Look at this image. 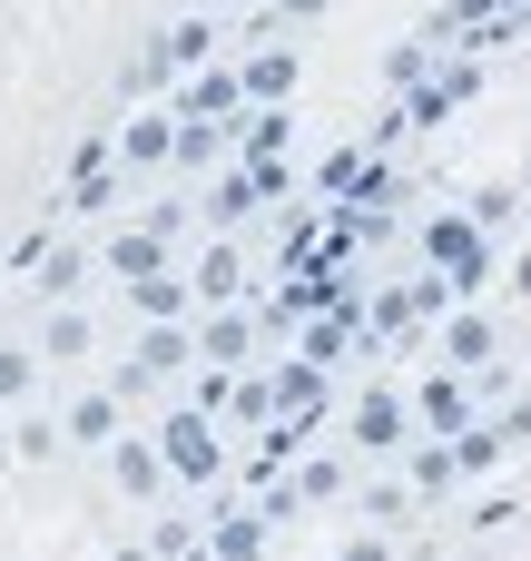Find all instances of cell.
Instances as JSON below:
<instances>
[{"instance_id":"obj_1","label":"cell","mask_w":531,"mask_h":561,"mask_svg":"<svg viewBox=\"0 0 531 561\" xmlns=\"http://www.w3.org/2000/svg\"><path fill=\"white\" fill-rule=\"evenodd\" d=\"M69 434H79V444H108V434H118V404H108V394H79V404H69Z\"/></svg>"},{"instance_id":"obj_2","label":"cell","mask_w":531,"mask_h":561,"mask_svg":"<svg viewBox=\"0 0 531 561\" xmlns=\"http://www.w3.org/2000/svg\"><path fill=\"white\" fill-rule=\"evenodd\" d=\"M168 463H177V473H207V463H217V454H207V424H197V414H187V424H168Z\"/></svg>"},{"instance_id":"obj_3","label":"cell","mask_w":531,"mask_h":561,"mask_svg":"<svg viewBox=\"0 0 531 561\" xmlns=\"http://www.w3.org/2000/svg\"><path fill=\"white\" fill-rule=\"evenodd\" d=\"M138 365H148V375H177V365H187V345H177V335H148V345H138Z\"/></svg>"},{"instance_id":"obj_4","label":"cell","mask_w":531,"mask_h":561,"mask_svg":"<svg viewBox=\"0 0 531 561\" xmlns=\"http://www.w3.org/2000/svg\"><path fill=\"white\" fill-rule=\"evenodd\" d=\"M20 385H30V355H0V404H10Z\"/></svg>"}]
</instances>
